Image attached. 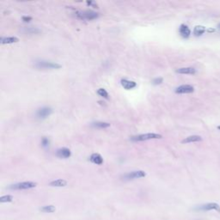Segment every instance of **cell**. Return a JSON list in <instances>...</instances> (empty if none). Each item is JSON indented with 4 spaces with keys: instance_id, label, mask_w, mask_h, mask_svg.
<instances>
[{
    "instance_id": "cell-1",
    "label": "cell",
    "mask_w": 220,
    "mask_h": 220,
    "mask_svg": "<svg viewBox=\"0 0 220 220\" xmlns=\"http://www.w3.org/2000/svg\"><path fill=\"white\" fill-rule=\"evenodd\" d=\"M163 136L158 133H145V134H139V135H135L130 138V139L133 142H139V141H145V140H150V139H157V138H162Z\"/></svg>"
},
{
    "instance_id": "cell-2",
    "label": "cell",
    "mask_w": 220,
    "mask_h": 220,
    "mask_svg": "<svg viewBox=\"0 0 220 220\" xmlns=\"http://www.w3.org/2000/svg\"><path fill=\"white\" fill-rule=\"evenodd\" d=\"M77 17L82 20H94L99 17V14L92 10H84V11H77L76 12Z\"/></svg>"
},
{
    "instance_id": "cell-3",
    "label": "cell",
    "mask_w": 220,
    "mask_h": 220,
    "mask_svg": "<svg viewBox=\"0 0 220 220\" xmlns=\"http://www.w3.org/2000/svg\"><path fill=\"white\" fill-rule=\"evenodd\" d=\"M36 186L37 183L34 182H19V183L10 185L9 188L12 189V190H25V189L35 188Z\"/></svg>"
},
{
    "instance_id": "cell-4",
    "label": "cell",
    "mask_w": 220,
    "mask_h": 220,
    "mask_svg": "<svg viewBox=\"0 0 220 220\" xmlns=\"http://www.w3.org/2000/svg\"><path fill=\"white\" fill-rule=\"evenodd\" d=\"M211 210L217 211L220 213V206L218 204H217V203L211 202V203H206L205 205L199 206L195 208V211H211Z\"/></svg>"
},
{
    "instance_id": "cell-5",
    "label": "cell",
    "mask_w": 220,
    "mask_h": 220,
    "mask_svg": "<svg viewBox=\"0 0 220 220\" xmlns=\"http://www.w3.org/2000/svg\"><path fill=\"white\" fill-rule=\"evenodd\" d=\"M145 176H146V173L145 171H143V170H136V171H132V172L125 174L122 178L125 181H130V180H134V179L143 178V177H145Z\"/></svg>"
},
{
    "instance_id": "cell-6",
    "label": "cell",
    "mask_w": 220,
    "mask_h": 220,
    "mask_svg": "<svg viewBox=\"0 0 220 220\" xmlns=\"http://www.w3.org/2000/svg\"><path fill=\"white\" fill-rule=\"evenodd\" d=\"M35 66L37 68H43V69H60L61 65L54 62H51V61H45V60H40L37 61L35 63Z\"/></svg>"
},
{
    "instance_id": "cell-7",
    "label": "cell",
    "mask_w": 220,
    "mask_h": 220,
    "mask_svg": "<svg viewBox=\"0 0 220 220\" xmlns=\"http://www.w3.org/2000/svg\"><path fill=\"white\" fill-rule=\"evenodd\" d=\"M53 113V109L49 108V107H43L37 110L36 112V117L38 119H46V117L50 116Z\"/></svg>"
},
{
    "instance_id": "cell-8",
    "label": "cell",
    "mask_w": 220,
    "mask_h": 220,
    "mask_svg": "<svg viewBox=\"0 0 220 220\" xmlns=\"http://www.w3.org/2000/svg\"><path fill=\"white\" fill-rule=\"evenodd\" d=\"M193 91H194V88L189 84L181 85L178 88H176V90H175V93H177V94H188V93H192Z\"/></svg>"
},
{
    "instance_id": "cell-9",
    "label": "cell",
    "mask_w": 220,
    "mask_h": 220,
    "mask_svg": "<svg viewBox=\"0 0 220 220\" xmlns=\"http://www.w3.org/2000/svg\"><path fill=\"white\" fill-rule=\"evenodd\" d=\"M120 83L122 85V87L126 90H133L134 88L137 86V82H134V81H131L128 79H126V78H122L120 80Z\"/></svg>"
},
{
    "instance_id": "cell-10",
    "label": "cell",
    "mask_w": 220,
    "mask_h": 220,
    "mask_svg": "<svg viewBox=\"0 0 220 220\" xmlns=\"http://www.w3.org/2000/svg\"><path fill=\"white\" fill-rule=\"evenodd\" d=\"M56 155L60 158H69L70 156H72V152L68 148H64H64L59 149L56 152Z\"/></svg>"
},
{
    "instance_id": "cell-11",
    "label": "cell",
    "mask_w": 220,
    "mask_h": 220,
    "mask_svg": "<svg viewBox=\"0 0 220 220\" xmlns=\"http://www.w3.org/2000/svg\"><path fill=\"white\" fill-rule=\"evenodd\" d=\"M90 160L91 163L97 165H101L103 163V158H102V156H101L100 154H98V153H93L91 156H90Z\"/></svg>"
},
{
    "instance_id": "cell-12",
    "label": "cell",
    "mask_w": 220,
    "mask_h": 220,
    "mask_svg": "<svg viewBox=\"0 0 220 220\" xmlns=\"http://www.w3.org/2000/svg\"><path fill=\"white\" fill-rule=\"evenodd\" d=\"M179 32H180V35L183 38H188L190 36V34H191V31L189 29V28L185 25V24H182L180 28H179Z\"/></svg>"
},
{
    "instance_id": "cell-13",
    "label": "cell",
    "mask_w": 220,
    "mask_h": 220,
    "mask_svg": "<svg viewBox=\"0 0 220 220\" xmlns=\"http://www.w3.org/2000/svg\"><path fill=\"white\" fill-rule=\"evenodd\" d=\"M19 39L17 37L9 36V37H2L1 38V44H11V43H16L18 42Z\"/></svg>"
},
{
    "instance_id": "cell-14",
    "label": "cell",
    "mask_w": 220,
    "mask_h": 220,
    "mask_svg": "<svg viewBox=\"0 0 220 220\" xmlns=\"http://www.w3.org/2000/svg\"><path fill=\"white\" fill-rule=\"evenodd\" d=\"M67 185V182L63 179H57L50 182V186L52 187H58V188H62V187H65Z\"/></svg>"
},
{
    "instance_id": "cell-15",
    "label": "cell",
    "mask_w": 220,
    "mask_h": 220,
    "mask_svg": "<svg viewBox=\"0 0 220 220\" xmlns=\"http://www.w3.org/2000/svg\"><path fill=\"white\" fill-rule=\"evenodd\" d=\"M202 138L199 135H193V136H189V137L184 138L183 140L182 141V143L183 144H188V143H193V142H199V141H201Z\"/></svg>"
},
{
    "instance_id": "cell-16",
    "label": "cell",
    "mask_w": 220,
    "mask_h": 220,
    "mask_svg": "<svg viewBox=\"0 0 220 220\" xmlns=\"http://www.w3.org/2000/svg\"><path fill=\"white\" fill-rule=\"evenodd\" d=\"M176 72L180 74H195L196 70L193 67H183L176 70Z\"/></svg>"
},
{
    "instance_id": "cell-17",
    "label": "cell",
    "mask_w": 220,
    "mask_h": 220,
    "mask_svg": "<svg viewBox=\"0 0 220 220\" xmlns=\"http://www.w3.org/2000/svg\"><path fill=\"white\" fill-rule=\"evenodd\" d=\"M91 126L95 128H107V127H109L110 124L108 122H104V121H96V122H93L91 124Z\"/></svg>"
},
{
    "instance_id": "cell-18",
    "label": "cell",
    "mask_w": 220,
    "mask_h": 220,
    "mask_svg": "<svg viewBox=\"0 0 220 220\" xmlns=\"http://www.w3.org/2000/svg\"><path fill=\"white\" fill-rule=\"evenodd\" d=\"M206 32V28L203 27V26H196L193 29V34L196 35V36H200L203 35L204 33Z\"/></svg>"
},
{
    "instance_id": "cell-19",
    "label": "cell",
    "mask_w": 220,
    "mask_h": 220,
    "mask_svg": "<svg viewBox=\"0 0 220 220\" xmlns=\"http://www.w3.org/2000/svg\"><path fill=\"white\" fill-rule=\"evenodd\" d=\"M41 211L42 212H46V213H52V212H54L55 210H56V207L53 206H46L41 207Z\"/></svg>"
},
{
    "instance_id": "cell-20",
    "label": "cell",
    "mask_w": 220,
    "mask_h": 220,
    "mask_svg": "<svg viewBox=\"0 0 220 220\" xmlns=\"http://www.w3.org/2000/svg\"><path fill=\"white\" fill-rule=\"evenodd\" d=\"M97 94L100 96H101V97L105 98V99H108V93L104 89H99L97 90Z\"/></svg>"
},
{
    "instance_id": "cell-21",
    "label": "cell",
    "mask_w": 220,
    "mask_h": 220,
    "mask_svg": "<svg viewBox=\"0 0 220 220\" xmlns=\"http://www.w3.org/2000/svg\"><path fill=\"white\" fill-rule=\"evenodd\" d=\"M13 200V197L11 195H5L0 198L1 203H6V202H11Z\"/></svg>"
},
{
    "instance_id": "cell-22",
    "label": "cell",
    "mask_w": 220,
    "mask_h": 220,
    "mask_svg": "<svg viewBox=\"0 0 220 220\" xmlns=\"http://www.w3.org/2000/svg\"><path fill=\"white\" fill-rule=\"evenodd\" d=\"M41 145L43 147H48L50 145V140L46 137H43L41 138Z\"/></svg>"
},
{
    "instance_id": "cell-23",
    "label": "cell",
    "mask_w": 220,
    "mask_h": 220,
    "mask_svg": "<svg viewBox=\"0 0 220 220\" xmlns=\"http://www.w3.org/2000/svg\"><path fill=\"white\" fill-rule=\"evenodd\" d=\"M163 82V78H156L153 79L152 81V83L155 84V85H157V84H161Z\"/></svg>"
},
{
    "instance_id": "cell-24",
    "label": "cell",
    "mask_w": 220,
    "mask_h": 220,
    "mask_svg": "<svg viewBox=\"0 0 220 220\" xmlns=\"http://www.w3.org/2000/svg\"><path fill=\"white\" fill-rule=\"evenodd\" d=\"M31 20H32V17H31V16H23V22H25V23H28V22H30Z\"/></svg>"
},
{
    "instance_id": "cell-25",
    "label": "cell",
    "mask_w": 220,
    "mask_h": 220,
    "mask_svg": "<svg viewBox=\"0 0 220 220\" xmlns=\"http://www.w3.org/2000/svg\"><path fill=\"white\" fill-rule=\"evenodd\" d=\"M87 5H92V6H94V7H96V6H97V5H95V4H94V3H93V2H90H90H89V1H88V2H87Z\"/></svg>"
},
{
    "instance_id": "cell-26",
    "label": "cell",
    "mask_w": 220,
    "mask_h": 220,
    "mask_svg": "<svg viewBox=\"0 0 220 220\" xmlns=\"http://www.w3.org/2000/svg\"><path fill=\"white\" fill-rule=\"evenodd\" d=\"M218 29H220V23L218 24Z\"/></svg>"
},
{
    "instance_id": "cell-27",
    "label": "cell",
    "mask_w": 220,
    "mask_h": 220,
    "mask_svg": "<svg viewBox=\"0 0 220 220\" xmlns=\"http://www.w3.org/2000/svg\"><path fill=\"white\" fill-rule=\"evenodd\" d=\"M218 129H220V126H219V127H218Z\"/></svg>"
}]
</instances>
